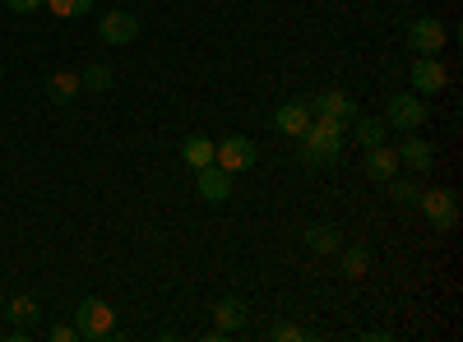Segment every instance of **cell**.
Listing matches in <instances>:
<instances>
[{
  "label": "cell",
  "instance_id": "cell-1",
  "mask_svg": "<svg viewBox=\"0 0 463 342\" xmlns=\"http://www.w3.org/2000/svg\"><path fill=\"white\" fill-rule=\"evenodd\" d=\"M343 134H347L343 121H325V116H316L311 125H306V134L297 139L301 162H306V167H329V162H338V153H343Z\"/></svg>",
  "mask_w": 463,
  "mask_h": 342
},
{
  "label": "cell",
  "instance_id": "cell-2",
  "mask_svg": "<svg viewBox=\"0 0 463 342\" xmlns=\"http://www.w3.org/2000/svg\"><path fill=\"white\" fill-rule=\"evenodd\" d=\"M74 328H80L84 342H102V337L116 333V310L107 306V300H98V296H84L80 310H74Z\"/></svg>",
  "mask_w": 463,
  "mask_h": 342
},
{
  "label": "cell",
  "instance_id": "cell-3",
  "mask_svg": "<svg viewBox=\"0 0 463 342\" xmlns=\"http://www.w3.org/2000/svg\"><path fill=\"white\" fill-rule=\"evenodd\" d=\"M417 208L427 213V222L436 226L440 236H449L454 226H458V195H454V189H421Z\"/></svg>",
  "mask_w": 463,
  "mask_h": 342
},
{
  "label": "cell",
  "instance_id": "cell-4",
  "mask_svg": "<svg viewBox=\"0 0 463 342\" xmlns=\"http://www.w3.org/2000/svg\"><path fill=\"white\" fill-rule=\"evenodd\" d=\"M384 125H394V130H421L427 125V97H417V93H394L390 106H384Z\"/></svg>",
  "mask_w": 463,
  "mask_h": 342
},
{
  "label": "cell",
  "instance_id": "cell-5",
  "mask_svg": "<svg viewBox=\"0 0 463 342\" xmlns=\"http://www.w3.org/2000/svg\"><path fill=\"white\" fill-rule=\"evenodd\" d=\"M306 106H311V116H325V121H343V125H353V121H357V102L347 97L343 88L311 93V97H306Z\"/></svg>",
  "mask_w": 463,
  "mask_h": 342
},
{
  "label": "cell",
  "instance_id": "cell-6",
  "mask_svg": "<svg viewBox=\"0 0 463 342\" xmlns=\"http://www.w3.org/2000/svg\"><path fill=\"white\" fill-rule=\"evenodd\" d=\"M213 162H218L222 171H232V176L250 171V167H255V143H250L246 134H227V139L213 148Z\"/></svg>",
  "mask_w": 463,
  "mask_h": 342
},
{
  "label": "cell",
  "instance_id": "cell-7",
  "mask_svg": "<svg viewBox=\"0 0 463 342\" xmlns=\"http://www.w3.org/2000/svg\"><path fill=\"white\" fill-rule=\"evenodd\" d=\"M98 37H102L107 47H130L135 37H139V14H130V10H107L102 23H98Z\"/></svg>",
  "mask_w": 463,
  "mask_h": 342
},
{
  "label": "cell",
  "instance_id": "cell-8",
  "mask_svg": "<svg viewBox=\"0 0 463 342\" xmlns=\"http://www.w3.org/2000/svg\"><path fill=\"white\" fill-rule=\"evenodd\" d=\"M408 47H412L417 56H436V51L445 47V23L431 19V14L412 19V23H408Z\"/></svg>",
  "mask_w": 463,
  "mask_h": 342
},
{
  "label": "cell",
  "instance_id": "cell-9",
  "mask_svg": "<svg viewBox=\"0 0 463 342\" xmlns=\"http://www.w3.org/2000/svg\"><path fill=\"white\" fill-rule=\"evenodd\" d=\"M408 79H412V93H417V97H436V93L445 88V65H440L436 56H417Z\"/></svg>",
  "mask_w": 463,
  "mask_h": 342
},
{
  "label": "cell",
  "instance_id": "cell-10",
  "mask_svg": "<svg viewBox=\"0 0 463 342\" xmlns=\"http://www.w3.org/2000/svg\"><path fill=\"white\" fill-rule=\"evenodd\" d=\"M311 121H316V116H311V106H306V97H292V102H283V106L274 111V130L288 134V139H301Z\"/></svg>",
  "mask_w": 463,
  "mask_h": 342
},
{
  "label": "cell",
  "instance_id": "cell-11",
  "mask_svg": "<svg viewBox=\"0 0 463 342\" xmlns=\"http://www.w3.org/2000/svg\"><path fill=\"white\" fill-rule=\"evenodd\" d=\"M195 189H200V199H209V204H227L232 199V171L209 162V167L195 171Z\"/></svg>",
  "mask_w": 463,
  "mask_h": 342
},
{
  "label": "cell",
  "instance_id": "cell-12",
  "mask_svg": "<svg viewBox=\"0 0 463 342\" xmlns=\"http://www.w3.org/2000/svg\"><path fill=\"white\" fill-rule=\"evenodd\" d=\"M394 153H399V167H408V171H431L436 167V148L427 139H417V130H408V139L394 148Z\"/></svg>",
  "mask_w": 463,
  "mask_h": 342
},
{
  "label": "cell",
  "instance_id": "cell-13",
  "mask_svg": "<svg viewBox=\"0 0 463 342\" xmlns=\"http://www.w3.org/2000/svg\"><path fill=\"white\" fill-rule=\"evenodd\" d=\"M246 324V300L241 296H222L213 300V337H227Z\"/></svg>",
  "mask_w": 463,
  "mask_h": 342
},
{
  "label": "cell",
  "instance_id": "cell-14",
  "mask_svg": "<svg viewBox=\"0 0 463 342\" xmlns=\"http://www.w3.org/2000/svg\"><path fill=\"white\" fill-rule=\"evenodd\" d=\"M362 171L371 176V180H390L394 171H399V153L390 143H375V148H366V158H362Z\"/></svg>",
  "mask_w": 463,
  "mask_h": 342
},
{
  "label": "cell",
  "instance_id": "cell-15",
  "mask_svg": "<svg viewBox=\"0 0 463 342\" xmlns=\"http://www.w3.org/2000/svg\"><path fill=\"white\" fill-rule=\"evenodd\" d=\"M181 162H185L190 171L209 167V162H213V139H209V134H185V143H181Z\"/></svg>",
  "mask_w": 463,
  "mask_h": 342
},
{
  "label": "cell",
  "instance_id": "cell-16",
  "mask_svg": "<svg viewBox=\"0 0 463 342\" xmlns=\"http://www.w3.org/2000/svg\"><path fill=\"white\" fill-rule=\"evenodd\" d=\"M80 93H84V84H80V74H74V69H56L47 79V97L52 102H74Z\"/></svg>",
  "mask_w": 463,
  "mask_h": 342
},
{
  "label": "cell",
  "instance_id": "cell-17",
  "mask_svg": "<svg viewBox=\"0 0 463 342\" xmlns=\"http://www.w3.org/2000/svg\"><path fill=\"white\" fill-rule=\"evenodd\" d=\"M306 250H316V254H338V250H343V236L334 232V226H306Z\"/></svg>",
  "mask_w": 463,
  "mask_h": 342
},
{
  "label": "cell",
  "instance_id": "cell-18",
  "mask_svg": "<svg viewBox=\"0 0 463 342\" xmlns=\"http://www.w3.org/2000/svg\"><path fill=\"white\" fill-rule=\"evenodd\" d=\"M390 199L399 204V208H417V199H421V185L412 180V176H390Z\"/></svg>",
  "mask_w": 463,
  "mask_h": 342
},
{
  "label": "cell",
  "instance_id": "cell-19",
  "mask_svg": "<svg viewBox=\"0 0 463 342\" xmlns=\"http://www.w3.org/2000/svg\"><path fill=\"white\" fill-rule=\"evenodd\" d=\"M353 130H357L362 148H375V143H384V134H390L384 116H357V121H353Z\"/></svg>",
  "mask_w": 463,
  "mask_h": 342
},
{
  "label": "cell",
  "instance_id": "cell-20",
  "mask_svg": "<svg viewBox=\"0 0 463 342\" xmlns=\"http://www.w3.org/2000/svg\"><path fill=\"white\" fill-rule=\"evenodd\" d=\"M366 269H371L366 245H347V250H343V273H347V278H366Z\"/></svg>",
  "mask_w": 463,
  "mask_h": 342
},
{
  "label": "cell",
  "instance_id": "cell-21",
  "mask_svg": "<svg viewBox=\"0 0 463 342\" xmlns=\"http://www.w3.org/2000/svg\"><path fill=\"white\" fill-rule=\"evenodd\" d=\"M5 315H10L19 328H33V324H37V300H33V296H14Z\"/></svg>",
  "mask_w": 463,
  "mask_h": 342
},
{
  "label": "cell",
  "instance_id": "cell-22",
  "mask_svg": "<svg viewBox=\"0 0 463 342\" xmlns=\"http://www.w3.org/2000/svg\"><path fill=\"white\" fill-rule=\"evenodd\" d=\"M43 5H47L56 19H80V14L93 10V0H43Z\"/></svg>",
  "mask_w": 463,
  "mask_h": 342
},
{
  "label": "cell",
  "instance_id": "cell-23",
  "mask_svg": "<svg viewBox=\"0 0 463 342\" xmlns=\"http://www.w3.org/2000/svg\"><path fill=\"white\" fill-rule=\"evenodd\" d=\"M80 84H84L89 93H107V88H111V69H107V65H89V69L80 74Z\"/></svg>",
  "mask_w": 463,
  "mask_h": 342
},
{
  "label": "cell",
  "instance_id": "cell-24",
  "mask_svg": "<svg viewBox=\"0 0 463 342\" xmlns=\"http://www.w3.org/2000/svg\"><path fill=\"white\" fill-rule=\"evenodd\" d=\"M274 337H279V342H301V337H306V328H301V324H292V319H283V324H274Z\"/></svg>",
  "mask_w": 463,
  "mask_h": 342
},
{
  "label": "cell",
  "instance_id": "cell-25",
  "mask_svg": "<svg viewBox=\"0 0 463 342\" xmlns=\"http://www.w3.org/2000/svg\"><path fill=\"white\" fill-rule=\"evenodd\" d=\"M37 5H43V0H5V10H10V14H33Z\"/></svg>",
  "mask_w": 463,
  "mask_h": 342
},
{
  "label": "cell",
  "instance_id": "cell-26",
  "mask_svg": "<svg viewBox=\"0 0 463 342\" xmlns=\"http://www.w3.org/2000/svg\"><path fill=\"white\" fill-rule=\"evenodd\" d=\"M74 337H80V328H74V324H56L52 328V342H74Z\"/></svg>",
  "mask_w": 463,
  "mask_h": 342
},
{
  "label": "cell",
  "instance_id": "cell-27",
  "mask_svg": "<svg viewBox=\"0 0 463 342\" xmlns=\"http://www.w3.org/2000/svg\"><path fill=\"white\" fill-rule=\"evenodd\" d=\"M0 79H5V65H0Z\"/></svg>",
  "mask_w": 463,
  "mask_h": 342
}]
</instances>
